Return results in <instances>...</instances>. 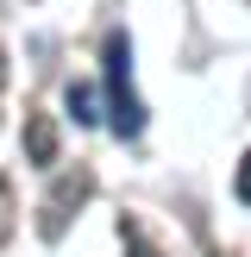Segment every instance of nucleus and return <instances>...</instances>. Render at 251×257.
<instances>
[{"label": "nucleus", "mask_w": 251, "mask_h": 257, "mask_svg": "<svg viewBox=\"0 0 251 257\" xmlns=\"http://www.w3.org/2000/svg\"><path fill=\"white\" fill-rule=\"evenodd\" d=\"M100 69H107V100H113L107 119H113V132L138 138V132H145V100H138V88H132V38H126V32H107Z\"/></svg>", "instance_id": "obj_1"}, {"label": "nucleus", "mask_w": 251, "mask_h": 257, "mask_svg": "<svg viewBox=\"0 0 251 257\" xmlns=\"http://www.w3.org/2000/svg\"><path fill=\"white\" fill-rule=\"evenodd\" d=\"M94 201V170H63L57 182H50V195L38 201V238L44 245H57L63 232H69V220Z\"/></svg>", "instance_id": "obj_2"}, {"label": "nucleus", "mask_w": 251, "mask_h": 257, "mask_svg": "<svg viewBox=\"0 0 251 257\" xmlns=\"http://www.w3.org/2000/svg\"><path fill=\"white\" fill-rule=\"evenodd\" d=\"M57 151H63V138H57V119H50V113H25V163L50 170V163H57Z\"/></svg>", "instance_id": "obj_3"}, {"label": "nucleus", "mask_w": 251, "mask_h": 257, "mask_svg": "<svg viewBox=\"0 0 251 257\" xmlns=\"http://www.w3.org/2000/svg\"><path fill=\"white\" fill-rule=\"evenodd\" d=\"M69 113H75V125H100V94L88 82H69Z\"/></svg>", "instance_id": "obj_4"}, {"label": "nucleus", "mask_w": 251, "mask_h": 257, "mask_svg": "<svg viewBox=\"0 0 251 257\" xmlns=\"http://www.w3.org/2000/svg\"><path fill=\"white\" fill-rule=\"evenodd\" d=\"M13 220H19V201H13V182L0 176V245L13 238Z\"/></svg>", "instance_id": "obj_5"}, {"label": "nucleus", "mask_w": 251, "mask_h": 257, "mask_svg": "<svg viewBox=\"0 0 251 257\" xmlns=\"http://www.w3.org/2000/svg\"><path fill=\"white\" fill-rule=\"evenodd\" d=\"M232 195H238V201H245V207H251V151H245V157H238V176H232Z\"/></svg>", "instance_id": "obj_6"}, {"label": "nucleus", "mask_w": 251, "mask_h": 257, "mask_svg": "<svg viewBox=\"0 0 251 257\" xmlns=\"http://www.w3.org/2000/svg\"><path fill=\"white\" fill-rule=\"evenodd\" d=\"M0 94H7V57H0Z\"/></svg>", "instance_id": "obj_7"}, {"label": "nucleus", "mask_w": 251, "mask_h": 257, "mask_svg": "<svg viewBox=\"0 0 251 257\" xmlns=\"http://www.w3.org/2000/svg\"><path fill=\"white\" fill-rule=\"evenodd\" d=\"M32 7H38V0H32Z\"/></svg>", "instance_id": "obj_8"}]
</instances>
